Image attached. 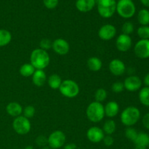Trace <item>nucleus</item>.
<instances>
[{
	"mask_svg": "<svg viewBox=\"0 0 149 149\" xmlns=\"http://www.w3.org/2000/svg\"><path fill=\"white\" fill-rule=\"evenodd\" d=\"M30 61V63L36 70H44L49 64L50 58L47 51L37 48L33 49L31 53Z\"/></svg>",
	"mask_w": 149,
	"mask_h": 149,
	"instance_id": "f257e3e1",
	"label": "nucleus"
},
{
	"mask_svg": "<svg viewBox=\"0 0 149 149\" xmlns=\"http://www.w3.org/2000/svg\"><path fill=\"white\" fill-rule=\"evenodd\" d=\"M141 118V111L135 106H129L122 111L120 116L122 123L125 126L132 127L137 124Z\"/></svg>",
	"mask_w": 149,
	"mask_h": 149,
	"instance_id": "f03ea898",
	"label": "nucleus"
},
{
	"mask_svg": "<svg viewBox=\"0 0 149 149\" xmlns=\"http://www.w3.org/2000/svg\"><path fill=\"white\" fill-rule=\"evenodd\" d=\"M87 119L92 122L97 123L101 122L105 116L104 106L101 103L94 101L92 102L87 106L86 110Z\"/></svg>",
	"mask_w": 149,
	"mask_h": 149,
	"instance_id": "7ed1b4c3",
	"label": "nucleus"
},
{
	"mask_svg": "<svg viewBox=\"0 0 149 149\" xmlns=\"http://www.w3.org/2000/svg\"><path fill=\"white\" fill-rule=\"evenodd\" d=\"M116 12L120 17L129 19L133 17L136 7L132 0H119L116 2Z\"/></svg>",
	"mask_w": 149,
	"mask_h": 149,
	"instance_id": "20e7f679",
	"label": "nucleus"
},
{
	"mask_svg": "<svg viewBox=\"0 0 149 149\" xmlns=\"http://www.w3.org/2000/svg\"><path fill=\"white\" fill-rule=\"evenodd\" d=\"M97 12L103 18H110L116 10V0H99L97 1Z\"/></svg>",
	"mask_w": 149,
	"mask_h": 149,
	"instance_id": "39448f33",
	"label": "nucleus"
},
{
	"mask_svg": "<svg viewBox=\"0 0 149 149\" xmlns=\"http://www.w3.org/2000/svg\"><path fill=\"white\" fill-rule=\"evenodd\" d=\"M59 90L61 95L64 97L68 98H74L78 95L80 89L78 84L75 81L71 79H65L62 81Z\"/></svg>",
	"mask_w": 149,
	"mask_h": 149,
	"instance_id": "423d86ee",
	"label": "nucleus"
},
{
	"mask_svg": "<svg viewBox=\"0 0 149 149\" xmlns=\"http://www.w3.org/2000/svg\"><path fill=\"white\" fill-rule=\"evenodd\" d=\"M13 127L16 133L20 135H24L31 131V124L28 118L23 116H19L15 118L13 122Z\"/></svg>",
	"mask_w": 149,
	"mask_h": 149,
	"instance_id": "0eeeda50",
	"label": "nucleus"
},
{
	"mask_svg": "<svg viewBox=\"0 0 149 149\" xmlns=\"http://www.w3.org/2000/svg\"><path fill=\"white\" fill-rule=\"evenodd\" d=\"M66 137L61 130L52 132L47 138V145L52 149H59L65 145Z\"/></svg>",
	"mask_w": 149,
	"mask_h": 149,
	"instance_id": "6e6552de",
	"label": "nucleus"
},
{
	"mask_svg": "<svg viewBox=\"0 0 149 149\" xmlns=\"http://www.w3.org/2000/svg\"><path fill=\"white\" fill-rule=\"evenodd\" d=\"M134 52L141 59L149 58V39H140L134 47Z\"/></svg>",
	"mask_w": 149,
	"mask_h": 149,
	"instance_id": "1a4fd4ad",
	"label": "nucleus"
},
{
	"mask_svg": "<svg viewBox=\"0 0 149 149\" xmlns=\"http://www.w3.org/2000/svg\"><path fill=\"white\" fill-rule=\"evenodd\" d=\"M125 89L130 92H135L142 87L143 81L141 78L137 76L131 75L127 77L123 82Z\"/></svg>",
	"mask_w": 149,
	"mask_h": 149,
	"instance_id": "9d476101",
	"label": "nucleus"
},
{
	"mask_svg": "<svg viewBox=\"0 0 149 149\" xmlns=\"http://www.w3.org/2000/svg\"><path fill=\"white\" fill-rule=\"evenodd\" d=\"M132 40L130 36L126 34L119 35L118 37L116 38V47L117 49L120 52H127L130 48L132 47Z\"/></svg>",
	"mask_w": 149,
	"mask_h": 149,
	"instance_id": "9b49d317",
	"label": "nucleus"
},
{
	"mask_svg": "<svg viewBox=\"0 0 149 149\" xmlns=\"http://www.w3.org/2000/svg\"><path fill=\"white\" fill-rule=\"evenodd\" d=\"M116 34V29L112 24H105L100 28L98 36L104 41H109L113 39Z\"/></svg>",
	"mask_w": 149,
	"mask_h": 149,
	"instance_id": "f8f14e48",
	"label": "nucleus"
},
{
	"mask_svg": "<svg viewBox=\"0 0 149 149\" xmlns=\"http://www.w3.org/2000/svg\"><path fill=\"white\" fill-rule=\"evenodd\" d=\"M52 49L55 53L60 55H65L68 53L70 50L69 43L65 39L58 38L52 42Z\"/></svg>",
	"mask_w": 149,
	"mask_h": 149,
	"instance_id": "ddd939ff",
	"label": "nucleus"
},
{
	"mask_svg": "<svg viewBox=\"0 0 149 149\" xmlns=\"http://www.w3.org/2000/svg\"><path fill=\"white\" fill-rule=\"evenodd\" d=\"M104 136L105 133L103 130L98 127H92L87 132V139L93 143H97L103 141Z\"/></svg>",
	"mask_w": 149,
	"mask_h": 149,
	"instance_id": "4468645a",
	"label": "nucleus"
},
{
	"mask_svg": "<svg viewBox=\"0 0 149 149\" xmlns=\"http://www.w3.org/2000/svg\"><path fill=\"white\" fill-rule=\"evenodd\" d=\"M109 68L110 72L116 77L123 75L126 71L125 63L119 59H113L109 63Z\"/></svg>",
	"mask_w": 149,
	"mask_h": 149,
	"instance_id": "2eb2a0df",
	"label": "nucleus"
},
{
	"mask_svg": "<svg viewBox=\"0 0 149 149\" xmlns=\"http://www.w3.org/2000/svg\"><path fill=\"white\" fill-rule=\"evenodd\" d=\"M95 4V0H77L76 1V7L81 13H88L91 11Z\"/></svg>",
	"mask_w": 149,
	"mask_h": 149,
	"instance_id": "dca6fc26",
	"label": "nucleus"
},
{
	"mask_svg": "<svg viewBox=\"0 0 149 149\" xmlns=\"http://www.w3.org/2000/svg\"><path fill=\"white\" fill-rule=\"evenodd\" d=\"M105 116L109 118H113L118 115L119 112V106L116 101L108 102L104 106Z\"/></svg>",
	"mask_w": 149,
	"mask_h": 149,
	"instance_id": "f3484780",
	"label": "nucleus"
},
{
	"mask_svg": "<svg viewBox=\"0 0 149 149\" xmlns=\"http://www.w3.org/2000/svg\"><path fill=\"white\" fill-rule=\"evenodd\" d=\"M23 109L21 105L17 103V102H11V103H8L7 107H6L7 113L10 116L15 118L21 116L22 113H23Z\"/></svg>",
	"mask_w": 149,
	"mask_h": 149,
	"instance_id": "a211bd4d",
	"label": "nucleus"
},
{
	"mask_svg": "<svg viewBox=\"0 0 149 149\" xmlns=\"http://www.w3.org/2000/svg\"><path fill=\"white\" fill-rule=\"evenodd\" d=\"M47 81V76L44 70H36L32 75V81L36 87H42Z\"/></svg>",
	"mask_w": 149,
	"mask_h": 149,
	"instance_id": "6ab92c4d",
	"label": "nucleus"
},
{
	"mask_svg": "<svg viewBox=\"0 0 149 149\" xmlns=\"http://www.w3.org/2000/svg\"><path fill=\"white\" fill-rule=\"evenodd\" d=\"M87 65L90 71L97 72L102 68L103 63L100 58H97V57H91L87 60Z\"/></svg>",
	"mask_w": 149,
	"mask_h": 149,
	"instance_id": "aec40b11",
	"label": "nucleus"
},
{
	"mask_svg": "<svg viewBox=\"0 0 149 149\" xmlns=\"http://www.w3.org/2000/svg\"><path fill=\"white\" fill-rule=\"evenodd\" d=\"M62 79L58 74H53L49 77L47 79V83L49 87L52 90H59L61 84H62Z\"/></svg>",
	"mask_w": 149,
	"mask_h": 149,
	"instance_id": "412c9836",
	"label": "nucleus"
},
{
	"mask_svg": "<svg viewBox=\"0 0 149 149\" xmlns=\"http://www.w3.org/2000/svg\"><path fill=\"white\" fill-rule=\"evenodd\" d=\"M133 143H135V146H140L147 148L149 144V135L146 132H139Z\"/></svg>",
	"mask_w": 149,
	"mask_h": 149,
	"instance_id": "4be33fe9",
	"label": "nucleus"
},
{
	"mask_svg": "<svg viewBox=\"0 0 149 149\" xmlns=\"http://www.w3.org/2000/svg\"><path fill=\"white\" fill-rule=\"evenodd\" d=\"M12 40V34L6 29H0V47L7 46Z\"/></svg>",
	"mask_w": 149,
	"mask_h": 149,
	"instance_id": "5701e85b",
	"label": "nucleus"
},
{
	"mask_svg": "<svg viewBox=\"0 0 149 149\" xmlns=\"http://www.w3.org/2000/svg\"><path fill=\"white\" fill-rule=\"evenodd\" d=\"M138 97L141 104L149 107V87H144L141 88L138 94Z\"/></svg>",
	"mask_w": 149,
	"mask_h": 149,
	"instance_id": "b1692460",
	"label": "nucleus"
},
{
	"mask_svg": "<svg viewBox=\"0 0 149 149\" xmlns=\"http://www.w3.org/2000/svg\"><path fill=\"white\" fill-rule=\"evenodd\" d=\"M36 69L31 63H24L20 66V69H19L20 74L24 77H32Z\"/></svg>",
	"mask_w": 149,
	"mask_h": 149,
	"instance_id": "393cba45",
	"label": "nucleus"
},
{
	"mask_svg": "<svg viewBox=\"0 0 149 149\" xmlns=\"http://www.w3.org/2000/svg\"><path fill=\"white\" fill-rule=\"evenodd\" d=\"M116 122L113 119H109L106 121L103 126V131L106 135H111L116 131Z\"/></svg>",
	"mask_w": 149,
	"mask_h": 149,
	"instance_id": "a878e982",
	"label": "nucleus"
},
{
	"mask_svg": "<svg viewBox=\"0 0 149 149\" xmlns=\"http://www.w3.org/2000/svg\"><path fill=\"white\" fill-rule=\"evenodd\" d=\"M138 20L141 26H148L149 10L147 9H142L140 10L138 14Z\"/></svg>",
	"mask_w": 149,
	"mask_h": 149,
	"instance_id": "bb28decb",
	"label": "nucleus"
},
{
	"mask_svg": "<svg viewBox=\"0 0 149 149\" xmlns=\"http://www.w3.org/2000/svg\"><path fill=\"white\" fill-rule=\"evenodd\" d=\"M107 91L103 88H99L96 90L95 93V101L102 103L107 98Z\"/></svg>",
	"mask_w": 149,
	"mask_h": 149,
	"instance_id": "cd10ccee",
	"label": "nucleus"
},
{
	"mask_svg": "<svg viewBox=\"0 0 149 149\" xmlns=\"http://www.w3.org/2000/svg\"><path fill=\"white\" fill-rule=\"evenodd\" d=\"M137 33L141 39H149V26H141L137 30Z\"/></svg>",
	"mask_w": 149,
	"mask_h": 149,
	"instance_id": "c85d7f7f",
	"label": "nucleus"
},
{
	"mask_svg": "<svg viewBox=\"0 0 149 149\" xmlns=\"http://www.w3.org/2000/svg\"><path fill=\"white\" fill-rule=\"evenodd\" d=\"M138 134V132H137L136 130L131 127H127L126 130H125V137H126L129 141H132V142H134V141H135Z\"/></svg>",
	"mask_w": 149,
	"mask_h": 149,
	"instance_id": "c756f323",
	"label": "nucleus"
},
{
	"mask_svg": "<svg viewBox=\"0 0 149 149\" xmlns=\"http://www.w3.org/2000/svg\"><path fill=\"white\" fill-rule=\"evenodd\" d=\"M122 31L123 34L130 35L131 33H133L134 31V25L132 22L127 21L122 25Z\"/></svg>",
	"mask_w": 149,
	"mask_h": 149,
	"instance_id": "7c9ffc66",
	"label": "nucleus"
},
{
	"mask_svg": "<svg viewBox=\"0 0 149 149\" xmlns=\"http://www.w3.org/2000/svg\"><path fill=\"white\" fill-rule=\"evenodd\" d=\"M35 112H36V110H35V108L33 106H27L23 110V116L29 119L34 116Z\"/></svg>",
	"mask_w": 149,
	"mask_h": 149,
	"instance_id": "2f4dec72",
	"label": "nucleus"
},
{
	"mask_svg": "<svg viewBox=\"0 0 149 149\" xmlns=\"http://www.w3.org/2000/svg\"><path fill=\"white\" fill-rule=\"evenodd\" d=\"M39 46H40V49L47 51L52 48V42H51L50 39H47V38L42 39L39 42Z\"/></svg>",
	"mask_w": 149,
	"mask_h": 149,
	"instance_id": "473e14b6",
	"label": "nucleus"
},
{
	"mask_svg": "<svg viewBox=\"0 0 149 149\" xmlns=\"http://www.w3.org/2000/svg\"><path fill=\"white\" fill-rule=\"evenodd\" d=\"M111 90L113 93H120L125 90V87H124L123 82L121 81H116L112 84Z\"/></svg>",
	"mask_w": 149,
	"mask_h": 149,
	"instance_id": "72a5a7b5",
	"label": "nucleus"
},
{
	"mask_svg": "<svg viewBox=\"0 0 149 149\" xmlns=\"http://www.w3.org/2000/svg\"><path fill=\"white\" fill-rule=\"evenodd\" d=\"M59 0H43L44 5L47 9L52 10L58 6Z\"/></svg>",
	"mask_w": 149,
	"mask_h": 149,
	"instance_id": "f704fd0d",
	"label": "nucleus"
},
{
	"mask_svg": "<svg viewBox=\"0 0 149 149\" xmlns=\"http://www.w3.org/2000/svg\"><path fill=\"white\" fill-rule=\"evenodd\" d=\"M36 143L37 146L43 148V147L46 146V145L47 144V138L44 135H39L36 138Z\"/></svg>",
	"mask_w": 149,
	"mask_h": 149,
	"instance_id": "c9c22d12",
	"label": "nucleus"
},
{
	"mask_svg": "<svg viewBox=\"0 0 149 149\" xmlns=\"http://www.w3.org/2000/svg\"><path fill=\"white\" fill-rule=\"evenodd\" d=\"M103 143H104L105 146L109 147V146H111L113 145V143H114V139H113V138L111 136V135H105L104 138H103Z\"/></svg>",
	"mask_w": 149,
	"mask_h": 149,
	"instance_id": "e433bc0d",
	"label": "nucleus"
},
{
	"mask_svg": "<svg viewBox=\"0 0 149 149\" xmlns=\"http://www.w3.org/2000/svg\"><path fill=\"white\" fill-rule=\"evenodd\" d=\"M142 123L144 127L149 130V113H146L142 119Z\"/></svg>",
	"mask_w": 149,
	"mask_h": 149,
	"instance_id": "4c0bfd02",
	"label": "nucleus"
},
{
	"mask_svg": "<svg viewBox=\"0 0 149 149\" xmlns=\"http://www.w3.org/2000/svg\"><path fill=\"white\" fill-rule=\"evenodd\" d=\"M77 145L75 143H68L66 145L63 146V149H77Z\"/></svg>",
	"mask_w": 149,
	"mask_h": 149,
	"instance_id": "58836bf2",
	"label": "nucleus"
},
{
	"mask_svg": "<svg viewBox=\"0 0 149 149\" xmlns=\"http://www.w3.org/2000/svg\"><path fill=\"white\" fill-rule=\"evenodd\" d=\"M143 83L146 87H149V73L146 74V76L143 78Z\"/></svg>",
	"mask_w": 149,
	"mask_h": 149,
	"instance_id": "ea45409f",
	"label": "nucleus"
},
{
	"mask_svg": "<svg viewBox=\"0 0 149 149\" xmlns=\"http://www.w3.org/2000/svg\"><path fill=\"white\" fill-rule=\"evenodd\" d=\"M141 2L142 3L145 7H149V0H141Z\"/></svg>",
	"mask_w": 149,
	"mask_h": 149,
	"instance_id": "a19ab883",
	"label": "nucleus"
},
{
	"mask_svg": "<svg viewBox=\"0 0 149 149\" xmlns=\"http://www.w3.org/2000/svg\"><path fill=\"white\" fill-rule=\"evenodd\" d=\"M134 149H146V148L143 146H135V148Z\"/></svg>",
	"mask_w": 149,
	"mask_h": 149,
	"instance_id": "79ce46f5",
	"label": "nucleus"
},
{
	"mask_svg": "<svg viewBox=\"0 0 149 149\" xmlns=\"http://www.w3.org/2000/svg\"><path fill=\"white\" fill-rule=\"evenodd\" d=\"M24 149H33V147L32 146H28L25 147Z\"/></svg>",
	"mask_w": 149,
	"mask_h": 149,
	"instance_id": "37998d69",
	"label": "nucleus"
},
{
	"mask_svg": "<svg viewBox=\"0 0 149 149\" xmlns=\"http://www.w3.org/2000/svg\"><path fill=\"white\" fill-rule=\"evenodd\" d=\"M42 149H52V148H50L49 146H46L43 147V148H42Z\"/></svg>",
	"mask_w": 149,
	"mask_h": 149,
	"instance_id": "c03bdc74",
	"label": "nucleus"
},
{
	"mask_svg": "<svg viewBox=\"0 0 149 149\" xmlns=\"http://www.w3.org/2000/svg\"><path fill=\"white\" fill-rule=\"evenodd\" d=\"M148 146H149V144H148Z\"/></svg>",
	"mask_w": 149,
	"mask_h": 149,
	"instance_id": "a18cd8bd",
	"label": "nucleus"
},
{
	"mask_svg": "<svg viewBox=\"0 0 149 149\" xmlns=\"http://www.w3.org/2000/svg\"></svg>",
	"mask_w": 149,
	"mask_h": 149,
	"instance_id": "49530a36",
	"label": "nucleus"
}]
</instances>
